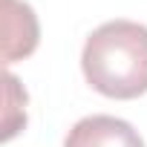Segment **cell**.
I'll list each match as a JSON object with an SVG mask.
<instances>
[{
	"label": "cell",
	"mask_w": 147,
	"mask_h": 147,
	"mask_svg": "<svg viewBox=\"0 0 147 147\" xmlns=\"http://www.w3.org/2000/svg\"><path fill=\"white\" fill-rule=\"evenodd\" d=\"M84 78L107 98H138L147 92V26L107 20L84 43Z\"/></svg>",
	"instance_id": "cell-1"
},
{
	"label": "cell",
	"mask_w": 147,
	"mask_h": 147,
	"mask_svg": "<svg viewBox=\"0 0 147 147\" xmlns=\"http://www.w3.org/2000/svg\"><path fill=\"white\" fill-rule=\"evenodd\" d=\"M63 147H144V138L124 118L87 115L66 133Z\"/></svg>",
	"instance_id": "cell-2"
},
{
	"label": "cell",
	"mask_w": 147,
	"mask_h": 147,
	"mask_svg": "<svg viewBox=\"0 0 147 147\" xmlns=\"http://www.w3.org/2000/svg\"><path fill=\"white\" fill-rule=\"evenodd\" d=\"M6 18H3V58L6 63L26 58L38 46V18L29 3L23 0H3Z\"/></svg>",
	"instance_id": "cell-3"
},
{
	"label": "cell",
	"mask_w": 147,
	"mask_h": 147,
	"mask_svg": "<svg viewBox=\"0 0 147 147\" xmlns=\"http://www.w3.org/2000/svg\"><path fill=\"white\" fill-rule=\"evenodd\" d=\"M26 124V90H20V81L6 72V113H3V138H12Z\"/></svg>",
	"instance_id": "cell-4"
}]
</instances>
